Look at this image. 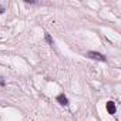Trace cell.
Here are the masks:
<instances>
[{
  "label": "cell",
  "mask_w": 121,
  "mask_h": 121,
  "mask_svg": "<svg viewBox=\"0 0 121 121\" xmlns=\"http://www.w3.org/2000/svg\"><path fill=\"white\" fill-rule=\"evenodd\" d=\"M86 57H88V58H91V60H97V61H107L105 56L101 54V53H97V51H88V53L86 54Z\"/></svg>",
  "instance_id": "1"
},
{
  "label": "cell",
  "mask_w": 121,
  "mask_h": 121,
  "mask_svg": "<svg viewBox=\"0 0 121 121\" xmlns=\"http://www.w3.org/2000/svg\"><path fill=\"white\" fill-rule=\"evenodd\" d=\"M57 101H58L60 104H61V105H69V98H67L63 93L57 95Z\"/></svg>",
  "instance_id": "2"
},
{
  "label": "cell",
  "mask_w": 121,
  "mask_h": 121,
  "mask_svg": "<svg viewBox=\"0 0 121 121\" xmlns=\"http://www.w3.org/2000/svg\"><path fill=\"white\" fill-rule=\"evenodd\" d=\"M107 111L110 112V114H115V103L114 101H108L107 103Z\"/></svg>",
  "instance_id": "3"
},
{
  "label": "cell",
  "mask_w": 121,
  "mask_h": 121,
  "mask_svg": "<svg viewBox=\"0 0 121 121\" xmlns=\"http://www.w3.org/2000/svg\"><path fill=\"white\" fill-rule=\"evenodd\" d=\"M46 41H47L48 44H51V46L54 44V41H53V39L50 37V34H48V33H46Z\"/></svg>",
  "instance_id": "4"
},
{
  "label": "cell",
  "mask_w": 121,
  "mask_h": 121,
  "mask_svg": "<svg viewBox=\"0 0 121 121\" xmlns=\"http://www.w3.org/2000/svg\"><path fill=\"white\" fill-rule=\"evenodd\" d=\"M3 12H4V7H3V6H0V14H2Z\"/></svg>",
  "instance_id": "5"
}]
</instances>
